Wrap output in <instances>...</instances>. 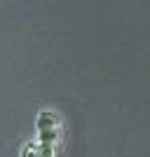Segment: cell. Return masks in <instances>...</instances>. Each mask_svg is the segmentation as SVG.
Listing matches in <instances>:
<instances>
[{
  "label": "cell",
  "mask_w": 150,
  "mask_h": 157,
  "mask_svg": "<svg viewBox=\"0 0 150 157\" xmlns=\"http://www.w3.org/2000/svg\"><path fill=\"white\" fill-rule=\"evenodd\" d=\"M54 155H56V145L38 143V157H54Z\"/></svg>",
  "instance_id": "cell-2"
},
{
  "label": "cell",
  "mask_w": 150,
  "mask_h": 157,
  "mask_svg": "<svg viewBox=\"0 0 150 157\" xmlns=\"http://www.w3.org/2000/svg\"><path fill=\"white\" fill-rule=\"evenodd\" d=\"M61 127V120H59V115L54 110H40L38 113V120H35V129H38V134L40 131H52V129H59Z\"/></svg>",
  "instance_id": "cell-1"
},
{
  "label": "cell",
  "mask_w": 150,
  "mask_h": 157,
  "mask_svg": "<svg viewBox=\"0 0 150 157\" xmlns=\"http://www.w3.org/2000/svg\"><path fill=\"white\" fill-rule=\"evenodd\" d=\"M21 157H38V143H26L21 150Z\"/></svg>",
  "instance_id": "cell-3"
}]
</instances>
